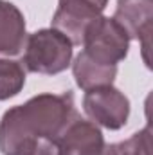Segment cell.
<instances>
[{
  "label": "cell",
  "mask_w": 153,
  "mask_h": 155,
  "mask_svg": "<svg viewBox=\"0 0 153 155\" xmlns=\"http://www.w3.org/2000/svg\"><path fill=\"white\" fill-rule=\"evenodd\" d=\"M74 117L77 112L70 90L38 94L4 112L0 119V152L2 155H22L36 139H58Z\"/></svg>",
  "instance_id": "cell-1"
},
{
  "label": "cell",
  "mask_w": 153,
  "mask_h": 155,
  "mask_svg": "<svg viewBox=\"0 0 153 155\" xmlns=\"http://www.w3.org/2000/svg\"><path fill=\"white\" fill-rule=\"evenodd\" d=\"M72 47L60 31L52 27L40 29L27 36L22 63L29 72L54 76L67 71L72 63Z\"/></svg>",
  "instance_id": "cell-2"
},
{
  "label": "cell",
  "mask_w": 153,
  "mask_h": 155,
  "mask_svg": "<svg viewBox=\"0 0 153 155\" xmlns=\"http://www.w3.org/2000/svg\"><path fill=\"white\" fill-rule=\"evenodd\" d=\"M81 45L83 52H86L92 60L117 67V63L128 56L130 38L114 18L101 15L86 31Z\"/></svg>",
  "instance_id": "cell-3"
},
{
  "label": "cell",
  "mask_w": 153,
  "mask_h": 155,
  "mask_svg": "<svg viewBox=\"0 0 153 155\" xmlns=\"http://www.w3.org/2000/svg\"><path fill=\"white\" fill-rule=\"evenodd\" d=\"M83 110L92 123L108 130H121L130 117V99L114 85L85 92Z\"/></svg>",
  "instance_id": "cell-4"
},
{
  "label": "cell",
  "mask_w": 153,
  "mask_h": 155,
  "mask_svg": "<svg viewBox=\"0 0 153 155\" xmlns=\"http://www.w3.org/2000/svg\"><path fill=\"white\" fill-rule=\"evenodd\" d=\"M103 15L99 7L85 0H60L52 16V29L60 31L72 45H81L90 25Z\"/></svg>",
  "instance_id": "cell-5"
},
{
  "label": "cell",
  "mask_w": 153,
  "mask_h": 155,
  "mask_svg": "<svg viewBox=\"0 0 153 155\" xmlns=\"http://www.w3.org/2000/svg\"><path fill=\"white\" fill-rule=\"evenodd\" d=\"M63 155H101L105 150V135L101 128L86 119L74 117L58 137Z\"/></svg>",
  "instance_id": "cell-6"
},
{
  "label": "cell",
  "mask_w": 153,
  "mask_h": 155,
  "mask_svg": "<svg viewBox=\"0 0 153 155\" xmlns=\"http://www.w3.org/2000/svg\"><path fill=\"white\" fill-rule=\"evenodd\" d=\"M112 18L122 27L128 38L142 41L144 49H148L153 22V0H117Z\"/></svg>",
  "instance_id": "cell-7"
},
{
  "label": "cell",
  "mask_w": 153,
  "mask_h": 155,
  "mask_svg": "<svg viewBox=\"0 0 153 155\" xmlns=\"http://www.w3.org/2000/svg\"><path fill=\"white\" fill-rule=\"evenodd\" d=\"M27 41L24 13L7 0H0V56H18Z\"/></svg>",
  "instance_id": "cell-8"
},
{
  "label": "cell",
  "mask_w": 153,
  "mask_h": 155,
  "mask_svg": "<svg viewBox=\"0 0 153 155\" xmlns=\"http://www.w3.org/2000/svg\"><path fill=\"white\" fill-rule=\"evenodd\" d=\"M72 74L76 79V85L86 92L92 88L114 85L115 76H117V67L99 63L92 60L86 52L81 51L72 63Z\"/></svg>",
  "instance_id": "cell-9"
},
{
  "label": "cell",
  "mask_w": 153,
  "mask_h": 155,
  "mask_svg": "<svg viewBox=\"0 0 153 155\" xmlns=\"http://www.w3.org/2000/svg\"><path fill=\"white\" fill-rule=\"evenodd\" d=\"M25 67L22 61L0 56V101L15 97L25 85Z\"/></svg>",
  "instance_id": "cell-10"
},
{
  "label": "cell",
  "mask_w": 153,
  "mask_h": 155,
  "mask_svg": "<svg viewBox=\"0 0 153 155\" xmlns=\"http://www.w3.org/2000/svg\"><path fill=\"white\" fill-rule=\"evenodd\" d=\"M115 155H151V130H150V126L135 132L126 141L115 143Z\"/></svg>",
  "instance_id": "cell-11"
},
{
  "label": "cell",
  "mask_w": 153,
  "mask_h": 155,
  "mask_svg": "<svg viewBox=\"0 0 153 155\" xmlns=\"http://www.w3.org/2000/svg\"><path fill=\"white\" fill-rule=\"evenodd\" d=\"M22 155H63V150L58 143V139H36L33 144L27 146V150Z\"/></svg>",
  "instance_id": "cell-12"
},
{
  "label": "cell",
  "mask_w": 153,
  "mask_h": 155,
  "mask_svg": "<svg viewBox=\"0 0 153 155\" xmlns=\"http://www.w3.org/2000/svg\"><path fill=\"white\" fill-rule=\"evenodd\" d=\"M85 2L94 4V5H96V7H99L101 11H105V7H106V4H108V0H85Z\"/></svg>",
  "instance_id": "cell-13"
},
{
  "label": "cell",
  "mask_w": 153,
  "mask_h": 155,
  "mask_svg": "<svg viewBox=\"0 0 153 155\" xmlns=\"http://www.w3.org/2000/svg\"><path fill=\"white\" fill-rule=\"evenodd\" d=\"M101 155H115V143L114 144H105V150L101 152Z\"/></svg>",
  "instance_id": "cell-14"
}]
</instances>
